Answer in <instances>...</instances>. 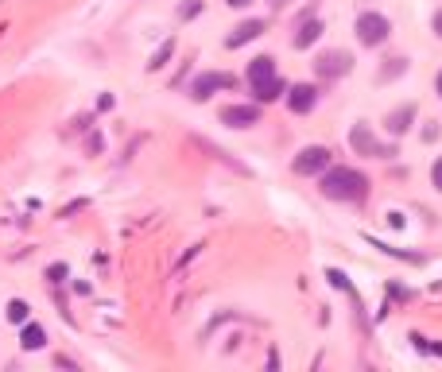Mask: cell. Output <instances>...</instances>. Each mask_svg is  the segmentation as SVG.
<instances>
[{"instance_id": "cell-1", "label": "cell", "mask_w": 442, "mask_h": 372, "mask_svg": "<svg viewBox=\"0 0 442 372\" xmlns=\"http://www.w3.org/2000/svg\"><path fill=\"white\" fill-rule=\"evenodd\" d=\"M318 191L334 202H365L368 198V174L357 167H326Z\"/></svg>"}, {"instance_id": "cell-2", "label": "cell", "mask_w": 442, "mask_h": 372, "mask_svg": "<svg viewBox=\"0 0 442 372\" xmlns=\"http://www.w3.org/2000/svg\"><path fill=\"white\" fill-rule=\"evenodd\" d=\"M353 32H357V39L365 43V47H380V43L392 35V20L380 16V12H361Z\"/></svg>"}, {"instance_id": "cell-3", "label": "cell", "mask_w": 442, "mask_h": 372, "mask_svg": "<svg viewBox=\"0 0 442 372\" xmlns=\"http://www.w3.org/2000/svg\"><path fill=\"white\" fill-rule=\"evenodd\" d=\"M350 148L357 151V156H368V159H388V156H396V148H392V144L384 148V144L376 140L373 132H368V124H361V120L350 128Z\"/></svg>"}, {"instance_id": "cell-4", "label": "cell", "mask_w": 442, "mask_h": 372, "mask_svg": "<svg viewBox=\"0 0 442 372\" xmlns=\"http://www.w3.org/2000/svg\"><path fill=\"white\" fill-rule=\"evenodd\" d=\"M353 67V58L350 50H326V55H318L315 62V74L322 78V82H338V78H345Z\"/></svg>"}, {"instance_id": "cell-5", "label": "cell", "mask_w": 442, "mask_h": 372, "mask_svg": "<svg viewBox=\"0 0 442 372\" xmlns=\"http://www.w3.org/2000/svg\"><path fill=\"white\" fill-rule=\"evenodd\" d=\"M217 90H237V74H221V70H209V74H198L191 82V97L194 101H206L209 93Z\"/></svg>"}, {"instance_id": "cell-6", "label": "cell", "mask_w": 442, "mask_h": 372, "mask_svg": "<svg viewBox=\"0 0 442 372\" xmlns=\"http://www.w3.org/2000/svg\"><path fill=\"white\" fill-rule=\"evenodd\" d=\"M295 174H322L326 167H330V148H322V144H310V148H303L299 156H295Z\"/></svg>"}, {"instance_id": "cell-7", "label": "cell", "mask_w": 442, "mask_h": 372, "mask_svg": "<svg viewBox=\"0 0 442 372\" xmlns=\"http://www.w3.org/2000/svg\"><path fill=\"white\" fill-rule=\"evenodd\" d=\"M221 120L229 128H249V124L260 120V109L256 105H229V109H221Z\"/></svg>"}, {"instance_id": "cell-8", "label": "cell", "mask_w": 442, "mask_h": 372, "mask_svg": "<svg viewBox=\"0 0 442 372\" xmlns=\"http://www.w3.org/2000/svg\"><path fill=\"white\" fill-rule=\"evenodd\" d=\"M315 105H318V90L315 85H295V90L287 93V109H291V113H310Z\"/></svg>"}, {"instance_id": "cell-9", "label": "cell", "mask_w": 442, "mask_h": 372, "mask_svg": "<svg viewBox=\"0 0 442 372\" xmlns=\"http://www.w3.org/2000/svg\"><path fill=\"white\" fill-rule=\"evenodd\" d=\"M260 32H264V20H244V24H237V27H233V35L226 39V47H229V50H237V47H244V43H252Z\"/></svg>"}, {"instance_id": "cell-10", "label": "cell", "mask_w": 442, "mask_h": 372, "mask_svg": "<svg viewBox=\"0 0 442 372\" xmlns=\"http://www.w3.org/2000/svg\"><path fill=\"white\" fill-rule=\"evenodd\" d=\"M284 90H287V82L279 74L264 78V82H252V97H256V105H260V101H264V105H268V101H275Z\"/></svg>"}, {"instance_id": "cell-11", "label": "cell", "mask_w": 442, "mask_h": 372, "mask_svg": "<svg viewBox=\"0 0 442 372\" xmlns=\"http://www.w3.org/2000/svg\"><path fill=\"white\" fill-rule=\"evenodd\" d=\"M326 32V27L322 24H318V20L315 16H307V20H303V24H299V32H295V50H307L310 47V43H318V35H322Z\"/></svg>"}, {"instance_id": "cell-12", "label": "cell", "mask_w": 442, "mask_h": 372, "mask_svg": "<svg viewBox=\"0 0 442 372\" xmlns=\"http://www.w3.org/2000/svg\"><path fill=\"white\" fill-rule=\"evenodd\" d=\"M20 345H24L27 353L43 349V345H47V330H43V326H35V322H24V330H20Z\"/></svg>"}, {"instance_id": "cell-13", "label": "cell", "mask_w": 442, "mask_h": 372, "mask_svg": "<svg viewBox=\"0 0 442 372\" xmlns=\"http://www.w3.org/2000/svg\"><path fill=\"white\" fill-rule=\"evenodd\" d=\"M411 120H415V109H411V105H400L396 113H388V132H392V136H403L411 128Z\"/></svg>"}, {"instance_id": "cell-14", "label": "cell", "mask_w": 442, "mask_h": 372, "mask_svg": "<svg viewBox=\"0 0 442 372\" xmlns=\"http://www.w3.org/2000/svg\"><path fill=\"white\" fill-rule=\"evenodd\" d=\"M275 74V58L272 55H260L249 62V82H264V78Z\"/></svg>"}, {"instance_id": "cell-15", "label": "cell", "mask_w": 442, "mask_h": 372, "mask_svg": "<svg viewBox=\"0 0 442 372\" xmlns=\"http://www.w3.org/2000/svg\"><path fill=\"white\" fill-rule=\"evenodd\" d=\"M171 55H175V39H167V43H163V47L156 50V55H151L148 70H163V67H167V58H171Z\"/></svg>"}, {"instance_id": "cell-16", "label": "cell", "mask_w": 442, "mask_h": 372, "mask_svg": "<svg viewBox=\"0 0 442 372\" xmlns=\"http://www.w3.org/2000/svg\"><path fill=\"white\" fill-rule=\"evenodd\" d=\"M27 315H32V306H27L24 298H12V303H8V322L24 326V322H27Z\"/></svg>"}, {"instance_id": "cell-17", "label": "cell", "mask_w": 442, "mask_h": 372, "mask_svg": "<svg viewBox=\"0 0 442 372\" xmlns=\"http://www.w3.org/2000/svg\"><path fill=\"white\" fill-rule=\"evenodd\" d=\"M411 345H415L419 353H434V357H442V345H438V341H431V338H423V333H411Z\"/></svg>"}, {"instance_id": "cell-18", "label": "cell", "mask_w": 442, "mask_h": 372, "mask_svg": "<svg viewBox=\"0 0 442 372\" xmlns=\"http://www.w3.org/2000/svg\"><path fill=\"white\" fill-rule=\"evenodd\" d=\"M198 12H202V0H186L183 8H179V16H183V20H194Z\"/></svg>"}, {"instance_id": "cell-19", "label": "cell", "mask_w": 442, "mask_h": 372, "mask_svg": "<svg viewBox=\"0 0 442 372\" xmlns=\"http://www.w3.org/2000/svg\"><path fill=\"white\" fill-rule=\"evenodd\" d=\"M47 275H50V283H62V280H67V264H50Z\"/></svg>"}, {"instance_id": "cell-20", "label": "cell", "mask_w": 442, "mask_h": 372, "mask_svg": "<svg viewBox=\"0 0 442 372\" xmlns=\"http://www.w3.org/2000/svg\"><path fill=\"white\" fill-rule=\"evenodd\" d=\"M431 182H434V191H442V156L434 159V167H431Z\"/></svg>"}, {"instance_id": "cell-21", "label": "cell", "mask_w": 442, "mask_h": 372, "mask_svg": "<svg viewBox=\"0 0 442 372\" xmlns=\"http://www.w3.org/2000/svg\"><path fill=\"white\" fill-rule=\"evenodd\" d=\"M388 221H392V229H403V225H408V221H403V214H400V209H392V214H388Z\"/></svg>"}, {"instance_id": "cell-22", "label": "cell", "mask_w": 442, "mask_h": 372, "mask_svg": "<svg viewBox=\"0 0 442 372\" xmlns=\"http://www.w3.org/2000/svg\"><path fill=\"white\" fill-rule=\"evenodd\" d=\"M431 27H434V35H442V8L434 12V20H431Z\"/></svg>"}, {"instance_id": "cell-23", "label": "cell", "mask_w": 442, "mask_h": 372, "mask_svg": "<svg viewBox=\"0 0 442 372\" xmlns=\"http://www.w3.org/2000/svg\"><path fill=\"white\" fill-rule=\"evenodd\" d=\"M252 0H229V8H249Z\"/></svg>"}, {"instance_id": "cell-24", "label": "cell", "mask_w": 442, "mask_h": 372, "mask_svg": "<svg viewBox=\"0 0 442 372\" xmlns=\"http://www.w3.org/2000/svg\"><path fill=\"white\" fill-rule=\"evenodd\" d=\"M438 93H442V74H438Z\"/></svg>"}, {"instance_id": "cell-25", "label": "cell", "mask_w": 442, "mask_h": 372, "mask_svg": "<svg viewBox=\"0 0 442 372\" xmlns=\"http://www.w3.org/2000/svg\"><path fill=\"white\" fill-rule=\"evenodd\" d=\"M275 4H284V0H275Z\"/></svg>"}]
</instances>
